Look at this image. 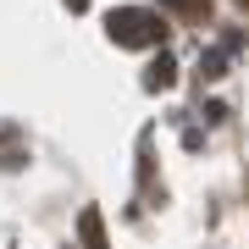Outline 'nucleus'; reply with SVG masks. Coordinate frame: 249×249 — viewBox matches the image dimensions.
I'll use <instances>...</instances> for the list:
<instances>
[{
    "instance_id": "obj_1",
    "label": "nucleus",
    "mask_w": 249,
    "mask_h": 249,
    "mask_svg": "<svg viewBox=\"0 0 249 249\" xmlns=\"http://www.w3.org/2000/svg\"><path fill=\"white\" fill-rule=\"evenodd\" d=\"M106 28H111L116 45H160V39H166V17H155V11H144V6H116L106 17Z\"/></svg>"
},
{
    "instance_id": "obj_2",
    "label": "nucleus",
    "mask_w": 249,
    "mask_h": 249,
    "mask_svg": "<svg viewBox=\"0 0 249 249\" xmlns=\"http://www.w3.org/2000/svg\"><path fill=\"white\" fill-rule=\"evenodd\" d=\"M144 83H150V89H172V83H178V67H172V55H155V61H150V78H144Z\"/></svg>"
},
{
    "instance_id": "obj_3",
    "label": "nucleus",
    "mask_w": 249,
    "mask_h": 249,
    "mask_svg": "<svg viewBox=\"0 0 249 249\" xmlns=\"http://www.w3.org/2000/svg\"><path fill=\"white\" fill-rule=\"evenodd\" d=\"M78 232H83V244H89V249H106V227H100V211H83V216H78Z\"/></svg>"
},
{
    "instance_id": "obj_4",
    "label": "nucleus",
    "mask_w": 249,
    "mask_h": 249,
    "mask_svg": "<svg viewBox=\"0 0 249 249\" xmlns=\"http://www.w3.org/2000/svg\"><path fill=\"white\" fill-rule=\"evenodd\" d=\"M227 72V50H205L199 55V78H222Z\"/></svg>"
},
{
    "instance_id": "obj_5",
    "label": "nucleus",
    "mask_w": 249,
    "mask_h": 249,
    "mask_svg": "<svg viewBox=\"0 0 249 249\" xmlns=\"http://www.w3.org/2000/svg\"><path fill=\"white\" fill-rule=\"evenodd\" d=\"M67 6H72V11H83V6H89V0H67Z\"/></svg>"
}]
</instances>
